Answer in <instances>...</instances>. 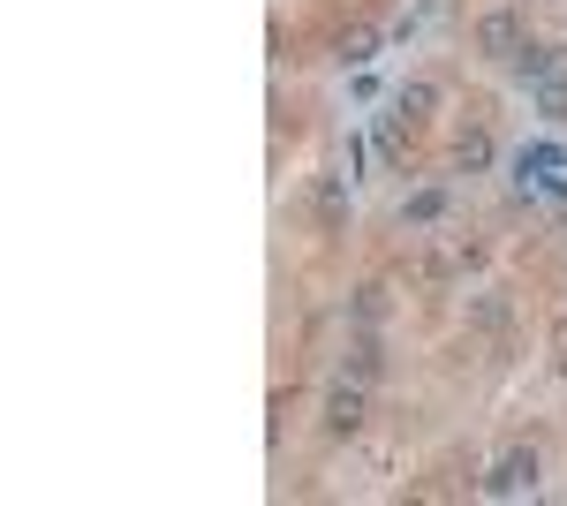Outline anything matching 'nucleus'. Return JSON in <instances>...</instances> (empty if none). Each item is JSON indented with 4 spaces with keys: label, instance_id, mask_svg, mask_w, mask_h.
I'll return each instance as SVG.
<instances>
[{
    "label": "nucleus",
    "instance_id": "obj_2",
    "mask_svg": "<svg viewBox=\"0 0 567 506\" xmlns=\"http://www.w3.org/2000/svg\"><path fill=\"white\" fill-rule=\"evenodd\" d=\"M477 46H484V53H499V61H515V53H522V23L499 8V16H484V23H477Z\"/></svg>",
    "mask_w": 567,
    "mask_h": 506
},
{
    "label": "nucleus",
    "instance_id": "obj_7",
    "mask_svg": "<svg viewBox=\"0 0 567 506\" xmlns=\"http://www.w3.org/2000/svg\"><path fill=\"white\" fill-rule=\"evenodd\" d=\"M537 106H545V121H567V76H545V91H537Z\"/></svg>",
    "mask_w": 567,
    "mask_h": 506
},
{
    "label": "nucleus",
    "instance_id": "obj_4",
    "mask_svg": "<svg viewBox=\"0 0 567 506\" xmlns=\"http://www.w3.org/2000/svg\"><path fill=\"white\" fill-rule=\"evenodd\" d=\"M341 371H348V378H356V386H371V378H378V371H386V348H378V340H371V333H363V340H356V348H348V355H341Z\"/></svg>",
    "mask_w": 567,
    "mask_h": 506
},
{
    "label": "nucleus",
    "instance_id": "obj_3",
    "mask_svg": "<svg viewBox=\"0 0 567 506\" xmlns=\"http://www.w3.org/2000/svg\"><path fill=\"white\" fill-rule=\"evenodd\" d=\"M326 431H333V439H348V431H363V393H356V386L326 393Z\"/></svg>",
    "mask_w": 567,
    "mask_h": 506
},
{
    "label": "nucleus",
    "instance_id": "obj_5",
    "mask_svg": "<svg viewBox=\"0 0 567 506\" xmlns=\"http://www.w3.org/2000/svg\"><path fill=\"white\" fill-rule=\"evenodd\" d=\"M439 212H447V189H424V197H409V204H401V220H409V227H431Z\"/></svg>",
    "mask_w": 567,
    "mask_h": 506
},
{
    "label": "nucleus",
    "instance_id": "obj_9",
    "mask_svg": "<svg viewBox=\"0 0 567 506\" xmlns=\"http://www.w3.org/2000/svg\"><path fill=\"white\" fill-rule=\"evenodd\" d=\"M341 212H348L341 182H326V189H318V220H326V227H341Z\"/></svg>",
    "mask_w": 567,
    "mask_h": 506
},
{
    "label": "nucleus",
    "instance_id": "obj_8",
    "mask_svg": "<svg viewBox=\"0 0 567 506\" xmlns=\"http://www.w3.org/2000/svg\"><path fill=\"white\" fill-rule=\"evenodd\" d=\"M515 76H552V53H545V46H530V38H522V53H515Z\"/></svg>",
    "mask_w": 567,
    "mask_h": 506
},
{
    "label": "nucleus",
    "instance_id": "obj_1",
    "mask_svg": "<svg viewBox=\"0 0 567 506\" xmlns=\"http://www.w3.org/2000/svg\"><path fill=\"white\" fill-rule=\"evenodd\" d=\"M515 491H537V454H530V446L499 454L492 476H484V499H515Z\"/></svg>",
    "mask_w": 567,
    "mask_h": 506
},
{
    "label": "nucleus",
    "instance_id": "obj_6",
    "mask_svg": "<svg viewBox=\"0 0 567 506\" xmlns=\"http://www.w3.org/2000/svg\"><path fill=\"white\" fill-rule=\"evenodd\" d=\"M356 318H363V325L386 318V287H378V280H363V287H356Z\"/></svg>",
    "mask_w": 567,
    "mask_h": 506
}]
</instances>
